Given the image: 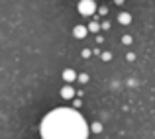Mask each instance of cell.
Here are the masks:
<instances>
[{
	"label": "cell",
	"instance_id": "7a4b0ae2",
	"mask_svg": "<svg viewBox=\"0 0 155 139\" xmlns=\"http://www.w3.org/2000/svg\"><path fill=\"white\" fill-rule=\"evenodd\" d=\"M92 6H94V4H92L91 0H83V2H81V12L91 14V12H92Z\"/></svg>",
	"mask_w": 155,
	"mask_h": 139
},
{
	"label": "cell",
	"instance_id": "6da1fadb",
	"mask_svg": "<svg viewBox=\"0 0 155 139\" xmlns=\"http://www.w3.org/2000/svg\"><path fill=\"white\" fill-rule=\"evenodd\" d=\"M87 121L69 108H59L47 114L41 124L43 139H87Z\"/></svg>",
	"mask_w": 155,
	"mask_h": 139
}]
</instances>
